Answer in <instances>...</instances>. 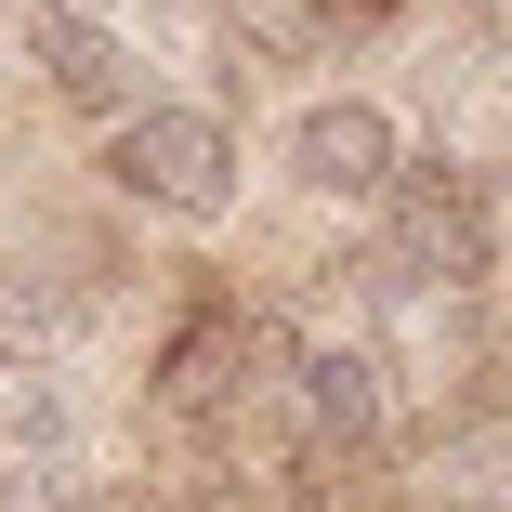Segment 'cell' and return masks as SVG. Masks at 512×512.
Wrapping results in <instances>:
<instances>
[{
	"label": "cell",
	"mask_w": 512,
	"mask_h": 512,
	"mask_svg": "<svg viewBox=\"0 0 512 512\" xmlns=\"http://www.w3.org/2000/svg\"><path fill=\"white\" fill-rule=\"evenodd\" d=\"M106 197L119 211H158V224H184V237H211V224H237V197H250V145H237V119L224 106H197V92H145V106L106 132Z\"/></svg>",
	"instance_id": "obj_1"
},
{
	"label": "cell",
	"mask_w": 512,
	"mask_h": 512,
	"mask_svg": "<svg viewBox=\"0 0 512 512\" xmlns=\"http://www.w3.org/2000/svg\"><path fill=\"white\" fill-rule=\"evenodd\" d=\"M276 184L316 197V211H381L407 184V119L381 92H302L289 132H276Z\"/></svg>",
	"instance_id": "obj_2"
},
{
	"label": "cell",
	"mask_w": 512,
	"mask_h": 512,
	"mask_svg": "<svg viewBox=\"0 0 512 512\" xmlns=\"http://www.w3.org/2000/svg\"><path fill=\"white\" fill-rule=\"evenodd\" d=\"M14 53H27V79L79 132H119L145 106V53H132L119 14H92V0H14Z\"/></svg>",
	"instance_id": "obj_3"
},
{
	"label": "cell",
	"mask_w": 512,
	"mask_h": 512,
	"mask_svg": "<svg viewBox=\"0 0 512 512\" xmlns=\"http://www.w3.org/2000/svg\"><path fill=\"white\" fill-rule=\"evenodd\" d=\"M276 381H289V342L250 316V302H197V316L171 329V355H158V394L184 407V421H211V434H237Z\"/></svg>",
	"instance_id": "obj_4"
},
{
	"label": "cell",
	"mask_w": 512,
	"mask_h": 512,
	"mask_svg": "<svg viewBox=\"0 0 512 512\" xmlns=\"http://www.w3.org/2000/svg\"><path fill=\"white\" fill-rule=\"evenodd\" d=\"M381 211H394V250H381L394 289H486L499 276V224H486V184L473 171L434 158V171H407Z\"/></svg>",
	"instance_id": "obj_5"
},
{
	"label": "cell",
	"mask_w": 512,
	"mask_h": 512,
	"mask_svg": "<svg viewBox=\"0 0 512 512\" xmlns=\"http://www.w3.org/2000/svg\"><path fill=\"white\" fill-rule=\"evenodd\" d=\"M276 407H289V434L316 447V460H381L394 447V368L368 355V342H289V381H276Z\"/></svg>",
	"instance_id": "obj_6"
},
{
	"label": "cell",
	"mask_w": 512,
	"mask_h": 512,
	"mask_svg": "<svg viewBox=\"0 0 512 512\" xmlns=\"http://www.w3.org/2000/svg\"><path fill=\"white\" fill-rule=\"evenodd\" d=\"M0 434H14V447H66V394H53V368L14 355V342H0Z\"/></svg>",
	"instance_id": "obj_7"
},
{
	"label": "cell",
	"mask_w": 512,
	"mask_h": 512,
	"mask_svg": "<svg viewBox=\"0 0 512 512\" xmlns=\"http://www.w3.org/2000/svg\"><path fill=\"white\" fill-rule=\"evenodd\" d=\"M316 14H329V27H342V14H394V0H316Z\"/></svg>",
	"instance_id": "obj_8"
},
{
	"label": "cell",
	"mask_w": 512,
	"mask_h": 512,
	"mask_svg": "<svg viewBox=\"0 0 512 512\" xmlns=\"http://www.w3.org/2000/svg\"><path fill=\"white\" fill-rule=\"evenodd\" d=\"M92 14H106V0H92Z\"/></svg>",
	"instance_id": "obj_9"
}]
</instances>
